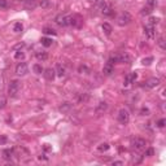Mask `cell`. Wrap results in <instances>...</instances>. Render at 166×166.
<instances>
[{
    "label": "cell",
    "mask_w": 166,
    "mask_h": 166,
    "mask_svg": "<svg viewBox=\"0 0 166 166\" xmlns=\"http://www.w3.org/2000/svg\"><path fill=\"white\" fill-rule=\"evenodd\" d=\"M56 24L59 26H69L71 25V16H66V15H59L55 18Z\"/></svg>",
    "instance_id": "3957f363"
},
{
    "label": "cell",
    "mask_w": 166,
    "mask_h": 166,
    "mask_svg": "<svg viewBox=\"0 0 166 166\" xmlns=\"http://www.w3.org/2000/svg\"><path fill=\"white\" fill-rule=\"evenodd\" d=\"M165 123H166V120H165V118H161V120H160L158 122H157V126L161 127V129H162V127L165 126Z\"/></svg>",
    "instance_id": "d6a6232c"
},
{
    "label": "cell",
    "mask_w": 166,
    "mask_h": 166,
    "mask_svg": "<svg viewBox=\"0 0 166 166\" xmlns=\"http://www.w3.org/2000/svg\"><path fill=\"white\" fill-rule=\"evenodd\" d=\"M101 13H103L104 16H107V17H112V16H114V10H113L108 4L101 9Z\"/></svg>",
    "instance_id": "4fadbf2b"
},
{
    "label": "cell",
    "mask_w": 166,
    "mask_h": 166,
    "mask_svg": "<svg viewBox=\"0 0 166 166\" xmlns=\"http://www.w3.org/2000/svg\"><path fill=\"white\" fill-rule=\"evenodd\" d=\"M136 78H138V73H135V71H134V73H130V74H127V75H126V78H124L123 84H124V86H129L130 83H131V82H134Z\"/></svg>",
    "instance_id": "7c38bea8"
},
{
    "label": "cell",
    "mask_w": 166,
    "mask_h": 166,
    "mask_svg": "<svg viewBox=\"0 0 166 166\" xmlns=\"http://www.w3.org/2000/svg\"><path fill=\"white\" fill-rule=\"evenodd\" d=\"M110 61L112 62H121V64H130V56L127 53H124V52H122V53H117L114 55L113 57H110Z\"/></svg>",
    "instance_id": "7a4b0ae2"
},
{
    "label": "cell",
    "mask_w": 166,
    "mask_h": 166,
    "mask_svg": "<svg viewBox=\"0 0 166 166\" xmlns=\"http://www.w3.org/2000/svg\"><path fill=\"white\" fill-rule=\"evenodd\" d=\"M25 57V53L24 52H21V51H18V52H16V55H15V59H17V60H22Z\"/></svg>",
    "instance_id": "83f0119b"
},
{
    "label": "cell",
    "mask_w": 166,
    "mask_h": 166,
    "mask_svg": "<svg viewBox=\"0 0 166 166\" xmlns=\"http://www.w3.org/2000/svg\"><path fill=\"white\" fill-rule=\"evenodd\" d=\"M7 7H8V1H7V0H0V8H1V9H5Z\"/></svg>",
    "instance_id": "f546056e"
},
{
    "label": "cell",
    "mask_w": 166,
    "mask_h": 166,
    "mask_svg": "<svg viewBox=\"0 0 166 166\" xmlns=\"http://www.w3.org/2000/svg\"><path fill=\"white\" fill-rule=\"evenodd\" d=\"M70 109H71V104L68 103V101H66V103H64L61 107H60V112H62V113H68Z\"/></svg>",
    "instance_id": "ac0fdd59"
},
{
    "label": "cell",
    "mask_w": 166,
    "mask_h": 166,
    "mask_svg": "<svg viewBox=\"0 0 166 166\" xmlns=\"http://www.w3.org/2000/svg\"><path fill=\"white\" fill-rule=\"evenodd\" d=\"M118 121H120V123L122 124H127L130 121V113L127 109H121L120 113H118Z\"/></svg>",
    "instance_id": "5b68a950"
},
{
    "label": "cell",
    "mask_w": 166,
    "mask_h": 166,
    "mask_svg": "<svg viewBox=\"0 0 166 166\" xmlns=\"http://www.w3.org/2000/svg\"><path fill=\"white\" fill-rule=\"evenodd\" d=\"M13 30H15L16 33H21L22 30H24V25H22L21 22H16L15 26H13Z\"/></svg>",
    "instance_id": "7402d4cb"
},
{
    "label": "cell",
    "mask_w": 166,
    "mask_h": 166,
    "mask_svg": "<svg viewBox=\"0 0 166 166\" xmlns=\"http://www.w3.org/2000/svg\"><path fill=\"white\" fill-rule=\"evenodd\" d=\"M109 148H110V145L108 144V143H101V144L98 147V149H99L100 152H107Z\"/></svg>",
    "instance_id": "603a6c76"
},
{
    "label": "cell",
    "mask_w": 166,
    "mask_h": 166,
    "mask_svg": "<svg viewBox=\"0 0 166 166\" xmlns=\"http://www.w3.org/2000/svg\"><path fill=\"white\" fill-rule=\"evenodd\" d=\"M0 84H1V77H0Z\"/></svg>",
    "instance_id": "ab89813d"
},
{
    "label": "cell",
    "mask_w": 166,
    "mask_h": 166,
    "mask_svg": "<svg viewBox=\"0 0 166 166\" xmlns=\"http://www.w3.org/2000/svg\"><path fill=\"white\" fill-rule=\"evenodd\" d=\"M20 87H21V82L20 81H17V79L12 81L9 83V86H8V95H9L10 98L17 96L18 91H20Z\"/></svg>",
    "instance_id": "6da1fadb"
},
{
    "label": "cell",
    "mask_w": 166,
    "mask_h": 166,
    "mask_svg": "<svg viewBox=\"0 0 166 166\" xmlns=\"http://www.w3.org/2000/svg\"><path fill=\"white\" fill-rule=\"evenodd\" d=\"M144 34L149 38V39L154 38V26H152V25H147V26H144Z\"/></svg>",
    "instance_id": "30bf717a"
},
{
    "label": "cell",
    "mask_w": 166,
    "mask_h": 166,
    "mask_svg": "<svg viewBox=\"0 0 166 166\" xmlns=\"http://www.w3.org/2000/svg\"><path fill=\"white\" fill-rule=\"evenodd\" d=\"M131 21H132V18H131V16H130L129 12H122L120 16H118V18H117V24L120 25V26L129 25Z\"/></svg>",
    "instance_id": "277c9868"
},
{
    "label": "cell",
    "mask_w": 166,
    "mask_h": 166,
    "mask_svg": "<svg viewBox=\"0 0 166 166\" xmlns=\"http://www.w3.org/2000/svg\"><path fill=\"white\" fill-rule=\"evenodd\" d=\"M78 71L81 74H88L90 73V69H88V66H86V65H81L78 68Z\"/></svg>",
    "instance_id": "cb8c5ba5"
},
{
    "label": "cell",
    "mask_w": 166,
    "mask_h": 166,
    "mask_svg": "<svg viewBox=\"0 0 166 166\" xmlns=\"http://www.w3.org/2000/svg\"><path fill=\"white\" fill-rule=\"evenodd\" d=\"M153 154H154V151H153L152 148H149V149H147V151H145V154H144V156L151 157V156H153Z\"/></svg>",
    "instance_id": "4dcf8cb0"
},
{
    "label": "cell",
    "mask_w": 166,
    "mask_h": 166,
    "mask_svg": "<svg viewBox=\"0 0 166 166\" xmlns=\"http://www.w3.org/2000/svg\"><path fill=\"white\" fill-rule=\"evenodd\" d=\"M5 104H7V100L5 99H0V109H3L5 107Z\"/></svg>",
    "instance_id": "74e56055"
},
{
    "label": "cell",
    "mask_w": 166,
    "mask_h": 166,
    "mask_svg": "<svg viewBox=\"0 0 166 166\" xmlns=\"http://www.w3.org/2000/svg\"><path fill=\"white\" fill-rule=\"evenodd\" d=\"M140 113H142V116H149V113L151 112H149L148 108H143V109L140 110Z\"/></svg>",
    "instance_id": "d590c367"
},
{
    "label": "cell",
    "mask_w": 166,
    "mask_h": 166,
    "mask_svg": "<svg viewBox=\"0 0 166 166\" xmlns=\"http://www.w3.org/2000/svg\"><path fill=\"white\" fill-rule=\"evenodd\" d=\"M157 22H158V18H154V17H151V18H149V25H152V26H154Z\"/></svg>",
    "instance_id": "836d02e7"
},
{
    "label": "cell",
    "mask_w": 166,
    "mask_h": 166,
    "mask_svg": "<svg viewBox=\"0 0 166 166\" xmlns=\"http://www.w3.org/2000/svg\"><path fill=\"white\" fill-rule=\"evenodd\" d=\"M152 10H153V8H151V7H148V5H147V7H144V8L142 9V15H143V16H145V15H151Z\"/></svg>",
    "instance_id": "484cf974"
},
{
    "label": "cell",
    "mask_w": 166,
    "mask_h": 166,
    "mask_svg": "<svg viewBox=\"0 0 166 166\" xmlns=\"http://www.w3.org/2000/svg\"><path fill=\"white\" fill-rule=\"evenodd\" d=\"M37 59L44 61V60L48 59V53H47V52H37Z\"/></svg>",
    "instance_id": "ffe728a7"
},
{
    "label": "cell",
    "mask_w": 166,
    "mask_h": 166,
    "mask_svg": "<svg viewBox=\"0 0 166 166\" xmlns=\"http://www.w3.org/2000/svg\"><path fill=\"white\" fill-rule=\"evenodd\" d=\"M147 5L151 7V8H154L157 5V1H156V0H148V4H147Z\"/></svg>",
    "instance_id": "1f68e13d"
},
{
    "label": "cell",
    "mask_w": 166,
    "mask_h": 166,
    "mask_svg": "<svg viewBox=\"0 0 166 166\" xmlns=\"http://www.w3.org/2000/svg\"><path fill=\"white\" fill-rule=\"evenodd\" d=\"M27 71H29V66L26 62H20L16 66V73L18 75H25V74H27Z\"/></svg>",
    "instance_id": "52a82bcc"
},
{
    "label": "cell",
    "mask_w": 166,
    "mask_h": 166,
    "mask_svg": "<svg viewBox=\"0 0 166 166\" xmlns=\"http://www.w3.org/2000/svg\"><path fill=\"white\" fill-rule=\"evenodd\" d=\"M103 31L105 33V34L107 35H110L112 34V31H113V29H112V26H110L109 24H108V22H105V24H103Z\"/></svg>",
    "instance_id": "e0dca14e"
},
{
    "label": "cell",
    "mask_w": 166,
    "mask_h": 166,
    "mask_svg": "<svg viewBox=\"0 0 166 166\" xmlns=\"http://www.w3.org/2000/svg\"><path fill=\"white\" fill-rule=\"evenodd\" d=\"M43 75L47 81H53L55 77H56V71H55V69L48 68V69H46V70H43Z\"/></svg>",
    "instance_id": "ba28073f"
},
{
    "label": "cell",
    "mask_w": 166,
    "mask_h": 166,
    "mask_svg": "<svg viewBox=\"0 0 166 166\" xmlns=\"http://www.w3.org/2000/svg\"><path fill=\"white\" fill-rule=\"evenodd\" d=\"M7 140H8V138L5 136V135H1V136H0V144H5V143H7Z\"/></svg>",
    "instance_id": "8d00e7d4"
},
{
    "label": "cell",
    "mask_w": 166,
    "mask_h": 166,
    "mask_svg": "<svg viewBox=\"0 0 166 166\" xmlns=\"http://www.w3.org/2000/svg\"><path fill=\"white\" fill-rule=\"evenodd\" d=\"M112 165H113V166H114V165H123V162H122V161H114Z\"/></svg>",
    "instance_id": "f35d334b"
},
{
    "label": "cell",
    "mask_w": 166,
    "mask_h": 166,
    "mask_svg": "<svg viewBox=\"0 0 166 166\" xmlns=\"http://www.w3.org/2000/svg\"><path fill=\"white\" fill-rule=\"evenodd\" d=\"M158 84H160V79L156 78V77H153V78L148 79V81L145 82V86H147L148 88H154V87H157Z\"/></svg>",
    "instance_id": "8fae6325"
},
{
    "label": "cell",
    "mask_w": 166,
    "mask_h": 166,
    "mask_svg": "<svg viewBox=\"0 0 166 166\" xmlns=\"http://www.w3.org/2000/svg\"><path fill=\"white\" fill-rule=\"evenodd\" d=\"M33 70H34L35 74H42L43 73V68H42V65H39V64H35V65L33 66Z\"/></svg>",
    "instance_id": "44dd1931"
},
{
    "label": "cell",
    "mask_w": 166,
    "mask_h": 166,
    "mask_svg": "<svg viewBox=\"0 0 166 166\" xmlns=\"http://www.w3.org/2000/svg\"><path fill=\"white\" fill-rule=\"evenodd\" d=\"M145 145H147V142L144 139H142V138H136V139L132 142V147H134V149H136V151H143V149H145Z\"/></svg>",
    "instance_id": "8992f818"
},
{
    "label": "cell",
    "mask_w": 166,
    "mask_h": 166,
    "mask_svg": "<svg viewBox=\"0 0 166 166\" xmlns=\"http://www.w3.org/2000/svg\"><path fill=\"white\" fill-rule=\"evenodd\" d=\"M55 71H56V74H57L59 77H64V75H65V69H64L62 66L60 65V64H57L56 70H55Z\"/></svg>",
    "instance_id": "d6986e66"
},
{
    "label": "cell",
    "mask_w": 166,
    "mask_h": 166,
    "mask_svg": "<svg viewBox=\"0 0 166 166\" xmlns=\"http://www.w3.org/2000/svg\"><path fill=\"white\" fill-rule=\"evenodd\" d=\"M152 61H153V57H148V59H144L143 60V65H149Z\"/></svg>",
    "instance_id": "e575fe53"
},
{
    "label": "cell",
    "mask_w": 166,
    "mask_h": 166,
    "mask_svg": "<svg viewBox=\"0 0 166 166\" xmlns=\"http://www.w3.org/2000/svg\"><path fill=\"white\" fill-rule=\"evenodd\" d=\"M158 46L161 47V49H166V46H165V40H164V38H160V39H158Z\"/></svg>",
    "instance_id": "f1b7e54d"
},
{
    "label": "cell",
    "mask_w": 166,
    "mask_h": 166,
    "mask_svg": "<svg viewBox=\"0 0 166 166\" xmlns=\"http://www.w3.org/2000/svg\"><path fill=\"white\" fill-rule=\"evenodd\" d=\"M40 43H42V46L43 47H47V48H48V47H51L52 46V43H53V42H52V39L51 38H42L40 39Z\"/></svg>",
    "instance_id": "2e32d148"
},
{
    "label": "cell",
    "mask_w": 166,
    "mask_h": 166,
    "mask_svg": "<svg viewBox=\"0 0 166 166\" xmlns=\"http://www.w3.org/2000/svg\"><path fill=\"white\" fill-rule=\"evenodd\" d=\"M114 71V65H113V62L110 61H108L107 64L104 65V69H103V73L105 74V75H110V74Z\"/></svg>",
    "instance_id": "9c48e42d"
},
{
    "label": "cell",
    "mask_w": 166,
    "mask_h": 166,
    "mask_svg": "<svg viewBox=\"0 0 166 166\" xmlns=\"http://www.w3.org/2000/svg\"><path fill=\"white\" fill-rule=\"evenodd\" d=\"M39 5H40L42 8H48L49 7V1H48V0H40Z\"/></svg>",
    "instance_id": "4316f807"
},
{
    "label": "cell",
    "mask_w": 166,
    "mask_h": 166,
    "mask_svg": "<svg viewBox=\"0 0 166 166\" xmlns=\"http://www.w3.org/2000/svg\"><path fill=\"white\" fill-rule=\"evenodd\" d=\"M43 33L46 35H56V31H55L53 29H51V27H44L43 29Z\"/></svg>",
    "instance_id": "d4e9b609"
},
{
    "label": "cell",
    "mask_w": 166,
    "mask_h": 166,
    "mask_svg": "<svg viewBox=\"0 0 166 166\" xmlns=\"http://www.w3.org/2000/svg\"><path fill=\"white\" fill-rule=\"evenodd\" d=\"M107 108H108V104L104 103V101H101V103H99V105L96 107V113H98V114H101V113H104L105 110H107Z\"/></svg>",
    "instance_id": "9a60e30c"
},
{
    "label": "cell",
    "mask_w": 166,
    "mask_h": 166,
    "mask_svg": "<svg viewBox=\"0 0 166 166\" xmlns=\"http://www.w3.org/2000/svg\"><path fill=\"white\" fill-rule=\"evenodd\" d=\"M13 157V149H4L3 151V158L7 160V161H10Z\"/></svg>",
    "instance_id": "5bb4252c"
}]
</instances>
